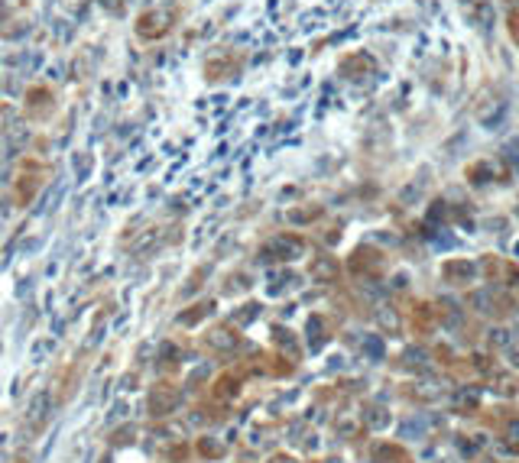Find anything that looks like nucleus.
I'll list each match as a JSON object with an SVG mask.
<instances>
[{
	"label": "nucleus",
	"mask_w": 519,
	"mask_h": 463,
	"mask_svg": "<svg viewBox=\"0 0 519 463\" xmlns=\"http://www.w3.org/2000/svg\"><path fill=\"white\" fill-rule=\"evenodd\" d=\"M364 350H367V356H370V360H383V341H380V337H367V343H364Z\"/></svg>",
	"instance_id": "obj_13"
},
{
	"label": "nucleus",
	"mask_w": 519,
	"mask_h": 463,
	"mask_svg": "<svg viewBox=\"0 0 519 463\" xmlns=\"http://www.w3.org/2000/svg\"><path fill=\"white\" fill-rule=\"evenodd\" d=\"M338 272H341V266H338V259L334 256H318L315 263H312V276L318 282H334L338 279Z\"/></svg>",
	"instance_id": "obj_8"
},
{
	"label": "nucleus",
	"mask_w": 519,
	"mask_h": 463,
	"mask_svg": "<svg viewBox=\"0 0 519 463\" xmlns=\"http://www.w3.org/2000/svg\"><path fill=\"white\" fill-rule=\"evenodd\" d=\"M503 276H507V285H516L519 289V266L507 263V266H503Z\"/></svg>",
	"instance_id": "obj_16"
},
{
	"label": "nucleus",
	"mask_w": 519,
	"mask_h": 463,
	"mask_svg": "<svg viewBox=\"0 0 519 463\" xmlns=\"http://www.w3.org/2000/svg\"><path fill=\"white\" fill-rule=\"evenodd\" d=\"M455 405L461 408V412H477V392H470V389H457Z\"/></svg>",
	"instance_id": "obj_10"
},
{
	"label": "nucleus",
	"mask_w": 519,
	"mask_h": 463,
	"mask_svg": "<svg viewBox=\"0 0 519 463\" xmlns=\"http://www.w3.org/2000/svg\"><path fill=\"white\" fill-rule=\"evenodd\" d=\"M490 389H494L496 395H513V392H516V382H513V376H494L490 379Z\"/></svg>",
	"instance_id": "obj_12"
},
{
	"label": "nucleus",
	"mask_w": 519,
	"mask_h": 463,
	"mask_svg": "<svg viewBox=\"0 0 519 463\" xmlns=\"http://www.w3.org/2000/svg\"><path fill=\"white\" fill-rule=\"evenodd\" d=\"M503 110H507V104L500 98H490V101H483L481 110H477V117H481V123L487 127V130H496V123L503 120Z\"/></svg>",
	"instance_id": "obj_6"
},
{
	"label": "nucleus",
	"mask_w": 519,
	"mask_h": 463,
	"mask_svg": "<svg viewBox=\"0 0 519 463\" xmlns=\"http://www.w3.org/2000/svg\"><path fill=\"white\" fill-rule=\"evenodd\" d=\"M351 272L354 276H364V279H373L383 272V253L373 250V246H357L351 253Z\"/></svg>",
	"instance_id": "obj_1"
},
{
	"label": "nucleus",
	"mask_w": 519,
	"mask_h": 463,
	"mask_svg": "<svg viewBox=\"0 0 519 463\" xmlns=\"http://www.w3.org/2000/svg\"><path fill=\"white\" fill-rule=\"evenodd\" d=\"M516 253H519V243H516Z\"/></svg>",
	"instance_id": "obj_19"
},
{
	"label": "nucleus",
	"mask_w": 519,
	"mask_h": 463,
	"mask_svg": "<svg viewBox=\"0 0 519 463\" xmlns=\"http://www.w3.org/2000/svg\"><path fill=\"white\" fill-rule=\"evenodd\" d=\"M273 253H279V259H296L305 253V243L299 237H279L273 240Z\"/></svg>",
	"instance_id": "obj_7"
},
{
	"label": "nucleus",
	"mask_w": 519,
	"mask_h": 463,
	"mask_svg": "<svg viewBox=\"0 0 519 463\" xmlns=\"http://www.w3.org/2000/svg\"><path fill=\"white\" fill-rule=\"evenodd\" d=\"M464 175H468L474 185H483V182H494V178H500V175H503V169L496 166L494 159H483V162H474V166H468V172H464Z\"/></svg>",
	"instance_id": "obj_4"
},
{
	"label": "nucleus",
	"mask_w": 519,
	"mask_h": 463,
	"mask_svg": "<svg viewBox=\"0 0 519 463\" xmlns=\"http://www.w3.org/2000/svg\"><path fill=\"white\" fill-rule=\"evenodd\" d=\"M442 276H445V282L468 285V282H474V276H477V263H470V259H464V256L448 259L445 266H442Z\"/></svg>",
	"instance_id": "obj_3"
},
{
	"label": "nucleus",
	"mask_w": 519,
	"mask_h": 463,
	"mask_svg": "<svg viewBox=\"0 0 519 463\" xmlns=\"http://www.w3.org/2000/svg\"><path fill=\"white\" fill-rule=\"evenodd\" d=\"M322 214V207H309V211H292V220H315Z\"/></svg>",
	"instance_id": "obj_17"
},
{
	"label": "nucleus",
	"mask_w": 519,
	"mask_h": 463,
	"mask_svg": "<svg viewBox=\"0 0 519 463\" xmlns=\"http://www.w3.org/2000/svg\"><path fill=\"white\" fill-rule=\"evenodd\" d=\"M370 460L373 463H412V457L399 444H377L370 451Z\"/></svg>",
	"instance_id": "obj_5"
},
{
	"label": "nucleus",
	"mask_w": 519,
	"mask_h": 463,
	"mask_svg": "<svg viewBox=\"0 0 519 463\" xmlns=\"http://www.w3.org/2000/svg\"><path fill=\"white\" fill-rule=\"evenodd\" d=\"M364 418H367V427H370V431H383V427H390V412H386L383 405H370V408L364 412Z\"/></svg>",
	"instance_id": "obj_9"
},
{
	"label": "nucleus",
	"mask_w": 519,
	"mask_h": 463,
	"mask_svg": "<svg viewBox=\"0 0 519 463\" xmlns=\"http://www.w3.org/2000/svg\"><path fill=\"white\" fill-rule=\"evenodd\" d=\"M500 453H513V457H519V444L516 440H503V444H500Z\"/></svg>",
	"instance_id": "obj_18"
},
{
	"label": "nucleus",
	"mask_w": 519,
	"mask_h": 463,
	"mask_svg": "<svg viewBox=\"0 0 519 463\" xmlns=\"http://www.w3.org/2000/svg\"><path fill=\"white\" fill-rule=\"evenodd\" d=\"M403 360L422 366V363H425V350H419V347H406V350H403Z\"/></svg>",
	"instance_id": "obj_14"
},
{
	"label": "nucleus",
	"mask_w": 519,
	"mask_h": 463,
	"mask_svg": "<svg viewBox=\"0 0 519 463\" xmlns=\"http://www.w3.org/2000/svg\"><path fill=\"white\" fill-rule=\"evenodd\" d=\"M169 29H173V20H169V13L162 10H147L136 16V36L143 39H162Z\"/></svg>",
	"instance_id": "obj_2"
},
{
	"label": "nucleus",
	"mask_w": 519,
	"mask_h": 463,
	"mask_svg": "<svg viewBox=\"0 0 519 463\" xmlns=\"http://www.w3.org/2000/svg\"><path fill=\"white\" fill-rule=\"evenodd\" d=\"M377 321H380V328L390 330V334H396V330H399V315H396V308H380Z\"/></svg>",
	"instance_id": "obj_11"
},
{
	"label": "nucleus",
	"mask_w": 519,
	"mask_h": 463,
	"mask_svg": "<svg viewBox=\"0 0 519 463\" xmlns=\"http://www.w3.org/2000/svg\"><path fill=\"white\" fill-rule=\"evenodd\" d=\"M445 214H448L445 201H435V204L429 207V220H435V224H438V220H445Z\"/></svg>",
	"instance_id": "obj_15"
}]
</instances>
